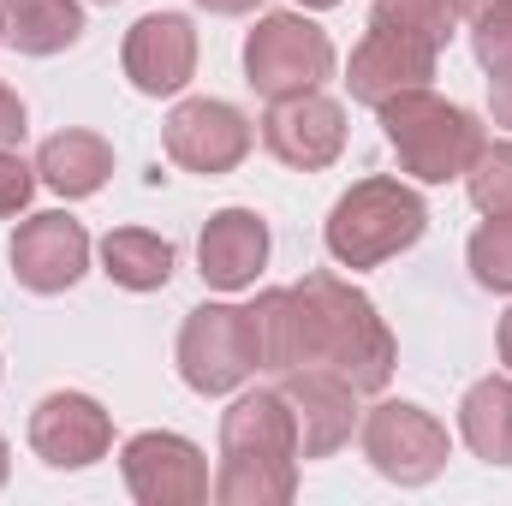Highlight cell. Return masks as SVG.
I'll return each mask as SVG.
<instances>
[{
	"instance_id": "6da1fadb",
	"label": "cell",
	"mask_w": 512,
	"mask_h": 506,
	"mask_svg": "<svg viewBox=\"0 0 512 506\" xmlns=\"http://www.w3.org/2000/svg\"><path fill=\"white\" fill-rule=\"evenodd\" d=\"M262 370H334L358 393H382L393 381V334L376 304L340 274H304L298 286H274L251 304Z\"/></svg>"
},
{
	"instance_id": "7a4b0ae2",
	"label": "cell",
	"mask_w": 512,
	"mask_h": 506,
	"mask_svg": "<svg viewBox=\"0 0 512 506\" xmlns=\"http://www.w3.org/2000/svg\"><path fill=\"white\" fill-rule=\"evenodd\" d=\"M298 495V423L280 387L245 393L221 417V506H286Z\"/></svg>"
},
{
	"instance_id": "3957f363",
	"label": "cell",
	"mask_w": 512,
	"mask_h": 506,
	"mask_svg": "<svg viewBox=\"0 0 512 506\" xmlns=\"http://www.w3.org/2000/svg\"><path fill=\"white\" fill-rule=\"evenodd\" d=\"M382 131L399 155V167L423 185H447L465 179V167L483 149V126L477 114H465L459 102H441L429 90H399L382 102Z\"/></svg>"
},
{
	"instance_id": "277c9868",
	"label": "cell",
	"mask_w": 512,
	"mask_h": 506,
	"mask_svg": "<svg viewBox=\"0 0 512 506\" xmlns=\"http://www.w3.org/2000/svg\"><path fill=\"white\" fill-rule=\"evenodd\" d=\"M429 227V209L399 179H358L328 215V256L340 268H376L387 256L411 251Z\"/></svg>"
},
{
	"instance_id": "5b68a950",
	"label": "cell",
	"mask_w": 512,
	"mask_h": 506,
	"mask_svg": "<svg viewBox=\"0 0 512 506\" xmlns=\"http://www.w3.org/2000/svg\"><path fill=\"white\" fill-rule=\"evenodd\" d=\"M334 78V42L304 12H268L245 36V84L268 102L322 90Z\"/></svg>"
},
{
	"instance_id": "8992f818",
	"label": "cell",
	"mask_w": 512,
	"mask_h": 506,
	"mask_svg": "<svg viewBox=\"0 0 512 506\" xmlns=\"http://www.w3.org/2000/svg\"><path fill=\"white\" fill-rule=\"evenodd\" d=\"M262 370L256 322L239 304H197L179 328V376L191 393H233Z\"/></svg>"
},
{
	"instance_id": "52a82bcc",
	"label": "cell",
	"mask_w": 512,
	"mask_h": 506,
	"mask_svg": "<svg viewBox=\"0 0 512 506\" xmlns=\"http://www.w3.org/2000/svg\"><path fill=\"white\" fill-rule=\"evenodd\" d=\"M364 453H370V465L382 471L387 483L417 489V483L441 477V465H447V429L423 405L387 399V405L370 411V423H364Z\"/></svg>"
},
{
	"instance_id": "ba28073f",
	"label": "cell",
	"mask_w": 512,
	"mask_h": 506,
	"mask_svg": "<svg viewBox=\"0 0 512 506\" xmlns=\"http://www.w3.org/2000/svg\"><path fill=\"white\" fill-rule=\"evenodd\" d=\"M167 155L185 167V173H203V179H221L233 173L245 155H251V120L233 108V102H179L167 114V131H161Z\"/></svg>"
},
{
	"instance_id": "9c48e42d",
	"label": "cell",
	"mask_w": 512,
	"mask_h": 506,
	"mask_svg": "<svg viewBox=\"0 0 512 506\" xmlns=\"http://www.w3.org/2000/svg\"><path fill=\"white\" fill-rule=\"evenodd\" d=\"M126 489L143 506H203L209 501V465L185 435L149 429L126 441Z\"/></svg>"
},
{
	"instance_id": "30bf717a",
	"label": "cell",
	"mask_w": 512,
	"mask_h": 506,
	"mask_svg": "<svg viewBox=\"0 0 512 506\" xmlns=\"http://www.w3.org/2000/svg\"><path fill=\"white\" fill-rule=\"evenodd\" d=\"M30 447L42 465L54 471H84L96 459H108L114 447V423L90 393H48L30 411Z\"/></svg>"
},
{
	"instance_id": "8fae6325",
	"label": "cell",
	"mask_w": 512,
	"mask_h": 506,
	"mask_svg": "<svg viewBox=\"0 0 512 506\" xmlns=\"http://www.w3.org/2000/svg\"><path fill=\"white\" fill-rule=\"evenodd\" d=\"M286 405H292V423H298V459H328L352 441V423H358V405H352V381L334 376V370H286Z\"/></svg>"
},
{
	"instance_id": "7c38bea8",
	"label": "cell",
	"mask_w": 512,
	"mask_h": 506,
	"mask_svg": "<svg viewBox=\"0 0 512 506\" xmlns=\"http://www.w3.org/2000/svg\"><path fill=\"white\" fill-rule=\"evenodd\" d=\"M435 60H441V48H429V42L405 36V30L370 24V36H364V42H358V54H352L346 84H352V96H358V102L382 108L387 96H399V90H429Z\"/></svg>"
},
{
	"instance_id": "4fadbf2b",
	"label": "cell",
	"mask_w": 512,
	"mask_h": 506,
	"mask_svg": "<svg viewBox=\"0 0 512 506\" xmlns=\"http://www.w3.org/2000/svg\"><path fill=\"white\" fill-rule=\"evenodd\" d=\"M84 268H90V233L60 209L30 215L12 233V274L30 292H66V286H78Z\"/></svg>"
},
{
	"instance_id": "5bb4252c",
	"label": "cell",
	"mask_w": 512,
	"mask_h": 506,
	"mask_svg": "<svg viewBox=\"0 0 512 506\" xmlns=\"http://www.w3.org/2000/svg\"><path fill=\"white\" fill-rule=\"evenodd\" d=\"M262 143H268L286 167L316 173V167H328V161L346 149V114H340V102H328L322 90L286 96V102L268 108V120H262Z\"/></svg>"
},
{
	"instance_id": "9a60e30c",
	"label": "cell",
	"mask_w": 512,
	"mask_h": 506,
	"mask_svg": "<svg viewBox=\"0 0 512 506\" xmlns=\"http://www.w3.org/2000/svg\"><path fill=\"white\" fill-rule=\"evenodd\" d=\"M197 72V30L179 12H149L126 30V78L143 96H173Z\"/></svg>"
},
{
	"instance_id": "2e32d148",
	"label": "cell",
	"mask_w": 512,
	"mask_h": 506,
	"mask_svg": "<svg viewBox=\"0 0 512 506\" xmlns=\"http://www.w3.org/2000/svg\"><path fill=\"white\" fill-rule=\"evenodd\" d=\"M197 262H203V280L221 292L251 286L256 268L268 262V221L251 209H221L197 239Z\"/></svg>"
},
{
	"instance_id": "e0dca14e",
	"label": "cell",
	"mask_w": 512,
	"mask_h": 506,
	"mask_svg": "<svg viewBox=\"0 0 512 506\" xmlns=\"http://www.w3.org/2000/svg\"><path fill=\"white\" fill-rule=\"evenodd\" d=\"M114 173V149L96 131H54L36 149V179L60 197H96Z\"/></svg>"
},
{
	"instance_id": "ac0fdd59",
	"label": "cell",
	"mask_w": 512,
	"mask_h": 506,
	"mask_svg": "<svg viewBox=\"0 0 512 506\" xmlns=\"http://www.w3.org/2000/svg\"><path fill=\"white\" fill-rule=\"evenodd\" d=\"M84 36L78 0H6V42L18 54H60Z\"/></svg>"
},
{
	"instance_id": "d6986e66",
	"label": "cell",
	"mask_w": 512,
	"mask_h": 506,
	"mask_svg": "<svg viewBox=\"0 0 512 506\" xmlns=\"http://www.w3.org/2000/svg\"><path fill=\"white\" fill-rule=\"evenodd\" d=\"M459 429L471 441L477 459L489 465H512V376H489L477 381L459 405Z\"/></svg>"
},
{
	"instance_id": "ffe728a7",
	"label": "cell",
	"mask_w": 512,
	"mask_h": 506,
	"mask_svg": "<svg viewBox=\"0 0 512 506\" xmlns=\"http://www.w3.org/2000/svg\"><path fill=\"white\" fill-rule=\"evenodd\" d=\"M102 268L126 292H161L173 280V245L143 233V227H120V233L102 239Z\"/></svg>"
},
{
	"instance_id": "44dd1931",
	"label": "cell",
	"mask_w": 512,
	"mask_h": 506,
	"mask_svg": "<svg viewBox=\"0 0 512 506\" xmlns=\"http://www.w3.org/2000/svg\"><path fill=\"white\" fill-rule=\"evenodd\" d=\"M370 24L405 30V36H417V42H429V48H447L459 12H453V0H376Z\"/></svg>"
},
{
	"instance_id": "7402d4cb",
	"label": "cell",
	"mask_w": 512,
	"mask_h": 506,
	"mask_svg": "<svg viewBox=\"0 0 512 506\" xmlns=\"http://www.w3.org/2000/svg\"><path fill=\"white\" fill-rule=\"evenodd\" d=\"M465 185L483 215H512V143H483L465 167Z\"/></svg>"
},
{
	"instance_id": "603a6c76",
	"label": "cell",
	"mask_w": 512,
	"mask_h": 506,
	"mask_svg": "<svg viewBox=\"0 0 512 506\" xmlns=\"http://www.w3.org/2000/svg\"><path fill=\"white\" fill-rule=\"evenodd\" d=\"M471 274L489 292H512V215H489L471 239Z\"/></svg>"
},
{
	"instance_id": "cb8c5ba5",
	"label": "cell",
	"mask_w": 512,
	"mask_h": 506,
	"mask_svg": "<svg viewBox=\"0 0 512 506\" xmlns=\"http://www.w3.org/2000/svg\"><path fill=\"white\" fill-rule=\"evenodd\" d=\"M471 48H477V60H483L489 72L512 66V0L489 6L483 18H471Z\"/></svg>"
},
{
	"instance_id": "d4e9b609",
	"label": "cell",
	"mask_w": 512,
	"mask_h": 506,
	"mask_svg": "<svg viewBox=\"0 0 512 506\" xmlns=\"http://www.w3.org/2000/svg\"><path fill=\"white\" fill-rule=\"evenodd\" d=\"M30 191H36V167L18 161L12 149H0V215H18L30 203Z\"/></svg>"
},
{
	"instance_id": "484cf974",
	"label": "cell",
	"mask_w": 512,
	"mask_h": 506,
	"mask_svg": "<svg viewBox=\"0 0 512 506\" xmlns=\"http://www.w3.org/2000/svg\"><path fill=\"white\" fill-rule=\"evenodd\" d=\"M489 114H495V126L512 131V66L489 72Z\"/></svg>"
},
{
	"instance_id": "4316f807",
	"label": "cell",
	"mask_w": 512,
	"mask_h": 506,
	"mask_svg": "<svg viewBox=\"0 0 512 506\" xmlns=\"http://www.w3.org/2000/svg\"><path fill=\"white\" fill-rule=\"evenodd\" d=\"M18 137H24V102L0 84V149H12Z\"/></svg>"
},
{
	"instance_id": "83f0119b",
	"label": "cell",
	"mask_w": 512,
	"mask_h": 506,
	"mask_svg": "<svg viewBox=\"0 0 512 506\" xmlns=\"http://www.w3.org/2000/svg\"><path fill=\"white\" fill-rule=\"evenodd\" d=\"M489 6H501V0H453V12H459V18H465V24H471V18H483V12H489Z\"/></svg>"
},
{
	"instance_id": "f1b7e54d",
	"label": "cell",
	"mask_w": 512,
	"mask_h": 506,
	"mask_svg": "<svg viewBox=\"0 0 512 506\" xmlns=\"http://www.w3.org/2000/svg\"><path fill=\"white\" fill-rule=\"evenodd\" d=\"M197 6H209V12H251L256 0H197Z\"/></svg>"
},
{
	"instance_id": "f546056e",
	"label": "cell",
	"mask_w": 512,
	"mask_h": 506,
	"mask_svg": "<svg viewBox=\"0 0 512 506\" xmlns=\"http://www.w3.org/2000/svg\"><path fill=\"white\" fill-rule=\"evenodd\" d=\"M501 358H507V370H512V310L501 316Z\"/></svg>"
},
{
	"instance_id": "4dcf8cb0",
	"label": "cell",
	"mask_w": 512,
	"mask_h": 506,
	"mask_svg": "<svg viewBox=\"0 0 512 506\" xmlns=\"http://www.w3.org/2000/svg\"><path fill=\"white\" fill-rule=\"evenodd\" d=\"M6 471H12V465H6V441H0V483H6Z\"/></svg>"
},
{
	"instance_id": "1f68e13d",
	"label": "cell",
	"mask_w": 512,
	"mask_h": 506,
	"mask_svg": "<svg viewBox=\"0 0 512 506\" xmlns=\"http://www.w3.org/2000/svg\"><path fill=\"white\" fill-rule=\"evenodd\" d=\"M298 6H340V0H298Z\"/></svg>"
},
{
	"instance_id": "d6a6232c",
	"label": "cell",
	"mask_w": 512,
	"mask_h": 506,
	"mask_svg": "<svg viewBox=\"0 0 512 506\" xmlns=\"http://www.w3.org/2000/svg\"><path fill=\"white\" fill-rule=\"evenodd\" d=\"M0 42H6V6H0Z\"/></svg>"
},
{
	"instance_id": "836d02e7",
	"label": "cell",
	"mask_w": 512,
	"mask_h": 506,
	"mask_svg": "<svg viewBox=\"0 0 512 506\" xmlns=\"http://www.w3.org/2000/svg\"><path fill=\"white\" fill-rule=\"evenodd\" d=\"M102 6H114V0H102Z\"/></svg>"
}]
</instances>
